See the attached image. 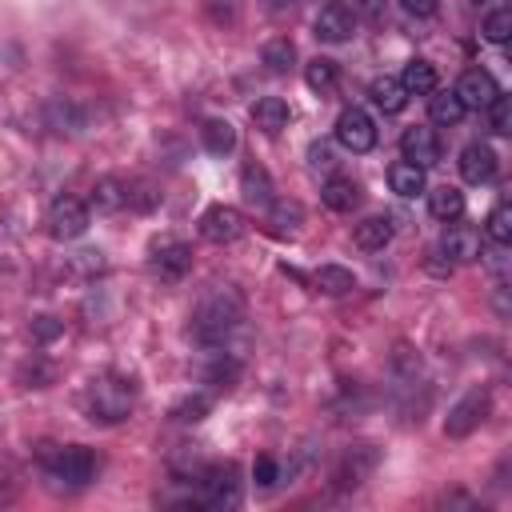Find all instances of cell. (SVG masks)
Segmentation results:
<instances>
[{
  "instance_id": "obj_24",
  "label": "cell",
  "mask_w": 512,
  "mask_h": 512,
  "mask_svg": "<svg viewBox=\"0 0 512 512\" xmlns=\"http://www.w3.org/2000/svg\"><path fill=\"white\" fill-rule=\"evenodd\" d=\"M264 212H268V224H272L276 236H288V232H296V228L304 224V208H300V200H272Z\"/></svg>"
},
{
  "instance_id": "obj_11",
  "label": "cell",
  "mask_w": 512,
  "mask_h": 512,
  "mask_svg": "<svg viewBox=\"0 0 512 512\" xmlns=\"http://www.w3.org/2000/svg\"><path fill=\"white\" fill-rule=\"evenodd\" d=\"M400 152H404V160H412L416 168H432V164H440V140H436V132L424 128V124L404 128V136H400Z\"/></svg>"
},
{
  "instance_id": "obj_22",
  "label": "cell",
  "mask_w": 512,
  "mask_h": 512,
  "mask_svg": "<svg viewBox=\"0 0 512 512\" xmlns=\"http://www.w3.org/2000/svg\"><path fill=\"white\" fill-rule=\"evenodd\" d=\"M200 140H204V148H208L212 156H228V152H236V128H232L228 120H220V116L204 120Z\"/></svg>"
},
{
  "instance_id": "obj_6",
  "label": "cell",
  "mask_w": 512,
  "mask_h": 512,
  "mask_svg": "<svg viewBox=\"0 0 512 512\" xmlns=\"http://www.w3.org/2000/svg\"><path fill=\"white\" fill-rule=\"evenodd\" d=\"M196 480H200V488H204V504H208V508H236V504H240V468H236L232 460L204 468Z\"/></svg>"
},
{
  "instance_id": "obj_37",
  "label": "cell",
  "mask_w": 512,
  "mask_h": 512,
  "mask_svg": "<svg viewBox=\"0 0 512 512\" xmlns=\"http://www.w3.org/2000/svg\"><path fill=\"white\" fill-rule=\"evenodd\" d=\"M308 164H312L316 172H320V168L328 172V168H332V152H328V144H320V140H316V144L308 148Z\"/></svg>"
},
{
  "instance_id": "obj_39",
  "label": "cell",
  "mask_w": 512,
  "mask_h": 512,
  "mask_svg": "<svg viewBox=\"0 0 512 512\" xmlns=\"http://www.w3.org/2000/svg\"><path fill=\"white\" fill-rule=\"evenodd\" d=\"M32 332H36V336H40V340H52V336H56V332H60V324H56V320H52V316H40V320H36V324H32Z\"/></svg>"
},
{
  "instance_id": "obj_1",
  "label": "cell",
  "mask_w": 512,
  "mask_h": 512,
  "mask_svg": "<svg viewBox=\"0 0 512 512\" xmlns=\"http://www.w3.org/2000/svg\"><path fill=\"white\" fill-rule=\"evenodd\" d=\"M240 320H244V296H240L232 284H216V288L192 308L188 332H192V340H200V344H216V340H224Z\"/></svg>"
},
{
  "instance_id": "obj_28",
  "label": "cell",
  "mask_w": 512,
  "mask_h": 512,
  "mask_svg": "<svg viewBox=\"0 0 512 512\" xmlns=\"http://www.w3.org/2000/svg\"><path fill=\"white\" fill-rule=\"evenodd\" d=\"M428 116H432V124H444V128H452V124H460V120H464V104L456 100V92H432Z\"/></svg>"
},
{
  "instance_id": "obj_9",
  "label": "cell",
  "mask_w": 512,
  "mask_h": 512,
  "mask_svg": "<svg viewBox=\"0 0 512 512\" xmlns=\"http://www.w3.org/2000/svg\"><path fill=\"white\" fill-rule=\"evenodd\" d=\"M148 264H152V272L160 280H180L192 268V248L184 240H160V244H152V260Z\"/></svg>"
},
{
  "instance_id": "obj_21",
  "label": "cell",
  "mask_w": 512,
  "mask_h": 512,
  "mask_svg": "<svg viewBox=\"0 0 512 512\" xmlns=\"http://www.w3.org/2000/svg\"><path fill=\"white\" fill-rule=\"evenodd\" d=\"M352 240H356V248H364V252H380V248L392 240V220H388V216H364V220L356 224Z\"/></svg>"
},
{
  "instance_id": "obj_7",
  "label": "cell",
  "mask_w": 512,
  "mask_h": 512,
  "mask_svg": "<svg viewBox=\"0 0 512 512\" xmlns=\"http://www.w3.org/2000/svg\"><path fill=\"white\" fill-rule=\"evenodd\" d=\"M488 408H492V396H488V388H468L452 408H448V420H444V432L448 436H468L472 428H480L484 424V416H488Z\"/></svg>"
},
{
  "instance_id": "obj_38",
  "label": "cell",
  "mask_w": 512,
  "mask_h": 512,
  "mask_svg": "<svg viewBox=\"0 0 512 512\" xmlns=\"http://www.w3.org/2000/svg\"><path fill=\"white\" fill-rule=\"evenodd\" d=\"M436 4H440V0H400V8H404L408 16H432Z\"/></svg>"
},
{
  "instance_id": "obj_26",
  "label": "cell",
  "mask_w": 512,
  "mask_h": 512,
  "mask_svg": "<svg viewBox=\"0 0 512 512\" xmlns=\"http://www.w3.org/2000/svg\"><path fill=\"white\" fill-rule=\"evenodd\" d=\"M260 56H264L268 72H276V76H284V72H292V68H296V44H292L288 36H276V40H268Z\"/></svg>"
},
{
  "instance_id": "obj_36",
  "label": "cell",
  "mask_w": 512,
  "mask_h": 512,
  "mask_svg": "<svg viewBox=\"0 0 512 512\" xmlns=\"http://www.w3.org/2000/svg\"><path fill=\"white\" fill-rule=\"evenodd\" d=\"M204 412H208V396H188L184 404H176V408H172V416H176V420H184V424H188V420H200Z\"/></svg>"
},
{
  "instance_id": "obj_25",
  "label": "cell",
  "mask_w": 512,
  "mask_h": 512,
  "mask_svg": "<svg viewBox=\"0 0 512 512\" xmlns=\"http://www.w3.org/2000/svg\"><path fill=\"white\" fill-rule=\"evenodd\" d=\"M388 184L396 196H416V192H424V168H416L412 160H396L388 168Z\"/></svg>"
},
{
  "instance_id": "obj_17",
  "label": "cell",
  "mask_w": 512,
  "mask_h": 512,
  "mask_svg": "<svg viewBox=\"0 0 512 512\" xmlns=\"http://www.w3.org/2000/svg\"><path fill=\"white\" fill-rule=\"evenodd\" d=\"M320 200L332 212H352L360 204V184L352 176H328L324 188H320Z\"/></svg>"
},
{
  "instance_id": "obj_32",
  "label": "cell",
  "mask_w": 512,
  "mask_h": 512,
  "mask_svg": "<svg viewBox=\"0 0 512 512\" xmlns=\"http://www.w3.org/2000/svg\"><path fill=\"white\" fill-rule=\"evenodd\" d=\"M488 120H492V132H500V136L512 132V100H508L504 92L492 96V104H488Z\"/></svg>"
},
{
  "instance_id": "obj_3",
  "label": "cell",
  "mask_w": 512,
  "mask_h": 512,
  "mask_svg": "<svg viewBox=\"0 0 512 512\" xmlns=\"http://www.w3.org/2000/svg\"><path fill=\"white\" fill-rule=\"evenodd\" d=\"M44 468L56 484L64 488H84L92 476H96V456L84 448V444H64L56 448L52 456H44Z\"/></svg>"
},
{
  "instance_id": "obj_10",
  "label": "cell",
  "mask_w": 512,
  "mask_h": 512,
  "mask_svg": "<svg viewBox=\"0 0 512 512\" xmlns=\"http://www.w3.org/2000/svg\"><path fill=\"white\" fill-rule=\"evenodd\" d=\"M452 92H456V100L464 104V112H472V108L480 112V108H488V104H492V96H496L500 88H496L492 72H484V68H468Z\"/></svg>"
},
{
  "instance_id": "obj_31",
  "label": "cell",
  "mask_w": 512,
  "mask_h": 512,
  "mask_svg": "<svg viewBox=\"0 0 512 512\" xmlns=\"http://www.w3.org/2000/svg\"><path fill=\"white\" fill-rule=\"evenodd\" d=\"M92 204H96L100 212H116V208L128 204V192H124L116 180H100V184L92 188Z\"/></svg>"
},
{
  "instance_id": "obj_30",
  "label": "cell",
  "mask_w": 512,
  "mask_h": 512,
  "mask_svg": "<svg viewBox=\"0 0 512 512\" xmlns=\"http://www.w3.org/2000/svg\"><path fill=\"white\" fill-rule=\"evenodd\" d=\"M484 236H488L492 244H508V240H512V208H508V204H496V208L488 212Z\"/></svg>"
},
{
  "instance_id": "obj_14",
  "label": "cell",
  "mask_w": 512,
  "mask_h": 512,
  "mask_svg": "<svg viewBox=\"0 0 512 512\" xmlns=\"http://www.w3.org/2000/svg\"><path fill=\"white\" fill-rule=\"evenodd\" d=\"M460 176L468 180V184H488L492 176H496V152L488 148V144H468L464 152H460Z\"/></svg>"
},
{
  "instance_id": "obj_29",
  "label": "cell",
  "mask_w": 512,
  "mask_h": 512,
  "mask_svg": "<svg viewBox=\"0 0 512 512\" xmlns=\"http://www.w3.org/2000/svg\"><path fill=\"white\" fill-rule=\"evenodd\" d=\"M336 60H328V56H316V60H308L304 64V80H308V88L312 92H328L332 84H336Z\"/></svg>"
},
{
  "instance_id": "obj_20",
  "label": "cell",
  "mask_w": 512,
  "mask_h": 512,
  "mask_svg": "<svg viewBox=\"0 0 512 512\" xmlns=\"http://www.w3.org/2000/svg\"><path fill=\"white\" fill-rule=\"evenodd\" d=\"M428 212H432L436 220H444V224L460 220V216H464V192H460V188H452V184L432 188V192H428Z\"/></svg>"
},
{
  "instance_id": "obj_40",
  "label": "cell",
  "mask_w": 512,
  "mask_h": 512,
  "mask_svg": "<svg viewBox=\"0 0 512 512\" xmlns=\"http://www.w3.org/2000/svg\"><path fill=\"white\" fill-rule=\"evenodd\" d=\"M264 4H268L272 12H292V8L300 4V0H264Z\"/></svg>"
},
{
  "instance_id": "obj_15",
  "label": "cell",
  "mask_w": 512,
  "mask_h": 512,
  "mask_svg": "<svg viewBox=\"0 0 512 512\" xmlns=\"http://www.w3.org/2000/svg\"><path fill=\"white\" fill-rule=\"evenodd\" d=\"M288 120H292V108H288L280 96H260V100L252 104V124H256L264 136H280V132L288 128Z\"/></svg>"
},
{
  "instance_id": "obj_23",
  "label": "cell",
  "mask_w": 512,
  "mask_h": 512,
  "mask_svg": "<svg viewBox=\"0 0 512 512\" xmlns=\"http://www.w3.org/2000/svg\"><path fill=\"white\" fill-rule=\"evenodd\" d=\"M400 84H404L408 96H432L436 92V68L428 60H408Z\"/></svg>"
},
{
  "instance_id": "obj_8",
  "label": "cell",
  "mask_w": 512,
  "mask_h": 512,
  "mask_svg": "<svg viewBox=\"0 0 512 512\" xmlns=\"http://www.w3.org/2000/svg\"><path fill=\"white\" fill-rule=\"evenodd\" d=\"M196 224H200V236H204L208 244H232V240L244 236V216H240V208H232V204H212V208H204Z\"/></svg>"
},
{
  "instance_id": "obj_19",
  "label": "cell",
  "mask_w": 512,
  "mask_h": 512,
  "mask_svg": "<svg viewBox=\"0 0 512 512\" xmlns=\"http://www.w3.org/2000/svg\"><path fill=\"white\" fill-rule=\"evenodd\" d=\"M368 96H372V104H376L380 112H388V116L404 112V104H408V92H404V84H400L396 76H376L372 88H368Z\"/></svg>"
},
{
  "instance_id": "obj_35",
  "label": "cell",
  "mask_w": 512,
  "mask_h": 512,
  "mask_svg": "<svg viewBox=\"0 0 512 512\" xmlns=\"http://www.w3.org/2000/svg\"><path fill=\"white\" fill-rule=\"evenodd\" d=\"M252 480H256L260 488H272V484L280 480V464H276L272 456H256V464H252Z\"/></svg>"
},
{
  "instance_id": "obj_18",
  "label": "cell",
  "mask_w": 512,
  "mask_h": 512,
  "mask_svg": "<svg viewBox=\"0 0 512 512\" xmlns=\"http://www.w3.org/2000/svg\"><path fill=\"white\" fill-rule=\"evenodd\" d=\"M440 248H444L452 260H460V264L480 260V232H476V228H468V224H456V228H448V232H444Z\"/></svg>"
},
{
  "instance_id": "obj_33",
  "label": "cell",
  "mask_w": 512,
  "mask_h": 512,
  "mask_svg": "<svg viewBox=\"0 0 512 512\" xmlns=\"http://www.w3.org/2000/svg\"><path fill=\"white\" fill-rule=\"evenodd\" d=\"M484 36H488L492 44H504V40L512 36V12H508V8H496V12L484 20Z\"/></svg>"
},
{
  "instance_id": "obj_27",
  "label": "cell",
  "mask_w": 512,
  "mask_h": 512,
  "mask_svg": "<svg viewBox=\"0 0 512 512\" xmlns=\"http://www.w3.org/2000/svg\"><path fill=\"white\" fill-rule=\"evenodd\" d=\"M312 280H316V288L328 292V296H344V292L356 288V276H352L348 268H340V264H324V268H316Z\"/></svg>"
},
{
  "instance_id": "obj_12",
  "label": "cell",
  "mask_w": 512,
  "mask_h": 512,
  "mask_svg": "<svg viewBox=\"0 0 512 512\" xmlns=\"http://www.w3.org/2000/svg\"><path fill=\"white\" fill-rule=\"evenodd\" d=\"M312 32H316L320 44H344V40H352V32H356V16H352L344 4H328V8H320Z\"/></svg>"
},
{
  "instance_id": "obj_2",
  "label": "cell",
  "mask_w": 512,
  "mask_h": 512,
  "mask_svg": "<svg viewBox=\"0 0 512 512\" xmlns=\"http://www.w3.org/2000/svg\"><path fill=\"white\" fill-rule=\"evenodd\" d=\"M132 380H124V376H96V380H88V388H84V412H88V420H100V424H116V420H124L128 416V408H132Z\"/></svg>"
},
{
  "instance_id": "obj_5",
  "label": "cell",
  "mask_w": 512,
  "mask_h": 512,
  "mask_svg": "<svg viewBox=\"0 0 512 512\" xmlns=\"http://www.w3.org/2000/svg\"><path fill=\"white\" fill-rule=\"evenodd\" d=\"M44 224H48V236H52V240H76V236L88 232L92 216H88V204H84V200H76V196H60V200H52Z\"/></svg>"
},
{
  "instance_id": "obj_13",
  "label": "cell",
  "mask_w": 512,
  "mask_h": 512,
  "mask_svg": "<svg viewBox=\"0 0 512 512\" xmlns=\"http://www.w3.org/2000/svg\"><path fill=\"white\" fill-rule=\"evenodd\" d=\"M372 468H376V452H368V444L348 448V452L340 456L336 472H332V484H336V488H360Z\"/></svg>"
},
{
  "instance_id": "obj_16",
  "label": "cell",
  "mask_w": 512,
  "mask_h": 512,
  "mask_svg": "<svg viewBox=\"0 0 512 512\" xmlns=\"http://www.w3.org/2000/svg\"><path fill=\"white\" fill-rule=\"evenodd\" d=\"M240 192H244V200L252 204V208H268L272 200H276V188H272V176H268V168L264 164H244V172H240Z\"/></svg>"
},
{
  "instance_id": "obj_34",
  "label": "cell",
  "mask_w": 512,
  "mask_h": 512,
  "mask_svg": "<svg viewBox=\"0 0 512 512\" xmlns=\"http://www.w3.org/2000/svg\"><path fill=\"white\" fill-rule=\"evenodd\" d=\"M236 372H240V368H236V360H228V364H224V360H216V364L204 372V380H208L212 388H232Z\"/></svg>"
},
{
  "instance_id": "obj_4",
  "label": "cell",
  "mask_w": 512,
  "mask_h": 512,
  "mask_svg": "<svg viewBox=\"0 0 512 512\" xmlns=\"http://www.w3.org/2000/svg\"><path fill=\"white\" fill-rule=\"evenodd\" d=\"M332 136H336V144L340 148H348L352 156H360V152H372L376 148V124H372V116L364 112V108H344L340 116H336V124H332Z\"/></svg>"
}]
</instances>
